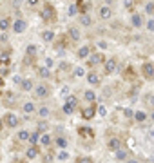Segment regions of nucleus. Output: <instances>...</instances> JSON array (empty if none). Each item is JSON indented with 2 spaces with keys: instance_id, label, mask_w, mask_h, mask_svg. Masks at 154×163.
Listing matches in <instances>:
<instances>
[{
  "instance_id": "obj_1",
  "label": "nucleus",
  "mask_w": 154,
  "mask_h": 163,
  "mask_svg": "<svg viewBox=\"0 0 154 163\" xmlns=\"http://www.w3.org/2000/svg\"><path fill=\"white\" fill-rule=\"evenodd\" d=\"M40 16H42L44 22H53L56 13H55V7L51 6V4H44V9H42V13H40Z\"/></svg>"
},
{
  "instance_id": "obj_2",
  "label": "nucleus",
  "mask_w": 154,
  "mask_h": 163,
  "mask_svg": "<svg viewBox=\"0 0 154 163\" xmlns=\"http://www.w3.org/2000/svg\"><path fill=\"white\" fill-rule=\"evenodd\" d=\"M141 73H143V76H145L147 80H152L154 78V63L145 62V63L141 65Z\"/></svg>"
},
{
  "instance_id": "obj_3",
  "label": "nucleus",
  "mask_w": 154,
  "mask_h": 163,
  "mask_svg": "<svg viewBox=\"0 0 154 163\" xmlns=\"http://www.w3.org/2000/svg\"><path fill=\"white\" fill-rule=\"evenodd\" d=\"M9 56L7 54H2L0 56V76H6L7 73H9Z\"/></svg>"
},
{
  "instance_id": "obj_4",
  "label": "nucleus",
  "mask_w": 154,
  "mask_h": 163,
  "mask_svg": "<svg viewBox=\"0 0 154 163\" xmlns=\"http://www.w3.org/2000/svg\"><path fill=\"white\" fill-rule=\"evenodd\" d=\"M104 62H105V58H104V54H101V53L89 54V65H91V67H96V65L104 63Z\"/></svg>"
},
{
  "instance_id": "obj_5",
  "label": "nucleus",
  "mask_w": 154,
  "mask_h": 163,
  "mask_svg": "<svg viewBox=\"0 0 154 163\" xmlns=\"http://www.w3.org/2000/svg\"><path fill=\"white\" fill-rule=\"evenodd\" d=\"M4 122H6V125H7L9 129H13V127L18 125V118H16V114H13V112H7L6 118H4Z\"/></svg>"
},
{
  "instance_id": "obj_6",
  "label": "nucleus",
  "mask_w": 154,
  "mask_h": 163,
  "mask_svg": "<svg viewBox=\"0 0 154 163\" xmlns=\"http://www.w3.org/2000/svg\"><path fill=\"white\" fill-rule=\"evenodd\" d=\"M116 67H118L116 58H107V60H105V73H107V74H112V73L116 71Z\"/></svg>"
},
{
  "instance_id": "obj_7",
  "label": "nucleus",
  "mask_w": 154,
  "mask_h": 163,
  "mask_svg": "<svg viewBox=\"0 0 154 163\" xmlns=\"http://www.w3.org/2000/svg\"><path fill=\"white\" fill-rule=\"evenodd\" d=\"M35 96L36 98H47L49 96V87L47 85H36V89H35Z\"/></svg>"
},
{
  "instance_id": "obj_8",
  "label": "nucleus",
  "mask_w": 154,
  "mask_h": 163,
  "mask_svg": "<svg viewBox=\"0 0 154 163\" xmlns=\"http://www.w3.org/2000/svg\"><path fill=\"white\" fill-rule=\"evenodd\" d=\"M98 15H100L101 20H109V18L112 16V9H111L109 6H101V7L98 9Z\"/></svg>"
},
{
  "instance_id": "obj_9",
  "label": "nucleus",
  "mask_w": 154,
  "mask_h": 163,
  "mask_svg": "<svg viewBox=\"0 0 154 163\" xmlns=\"http://www.w3.org/2000/svg\"><path fill=\"white\" fill-rule=\"evenodd\" d=\"M26 27H27V22H26V20H22V18H18L15 24H13V31H15V33H24V31H26Z\"/></svg>"
},
{
  "instance_id": "obj_10",
  "label": "nucleus",
  "mask_w": 154,
  "mask_h": 163,
  "mask_svg": "<svg viewBox=\"0 0 154 163\" xmlns=\"http://www.w3.org/2000/svg\"><path fill=\"white\" fill-rule=\"evenodd\" d=\"M67 35H69L71 42H80V38H82V35H80V31H78V27H69V31H67Z\"/></svg>"
},
{
  "instance_id": "obj_11",
  "label": "nucleus",
  "mask_w": 154,
  "mask_h": 163,
  "mask_svg": "<svg viewBox=\"0 0 154 163\" xmlns=\"http://www.w3.org/2000/svg\"><path fill=\"white\" fill-rule=\"evenodd\" d=\"M94 112H96V107L94 105H89V107H85L84 111H82V116H84L85 120H91L92 116H94Z\"/></svg>"
},
{
  "instance_id": "obj_12",
  "label": "nucleus",
  "mask_w": 154,
  "mask_h": 163,
  "mask_svg": "<svg viewBox=\"0 0 154 163\" xmlns=\"http://www.w3.org/2000/svg\"><path fill=\"white\" fill-rule=\"evenodd\" d=\"M78 132L82 138H87V140H92V136H94V132L89 129V127H78Z\"/></svg>"
},
{
  "instance_id": "obj_13",
  "label": "nucleus",
  "mask_w": 154,
  "mask_h": 163,
  "mask_svg": "<svg viewBox=\"0 0 154 163\" xmlns=\"http://www.w3.org/2000/svg\"><path fill=\"white\" fill-rule=\"evenodd\" d=\"M26 156H27V159H35V158L38 156V147H36V145H31V147L26 150Z\"/></svg>"
},
{
  "instance_id": "obj_14",
  "label": "nucleus",
  "mask_w": 154,
  "mask_h": 163,
  "mask_svg": "<svg viewBox=\"0 0 154 163\" xmlns=\"http://www.w3.org/2000/svg\"><path fill=\"white\" fill-rule=\"evenodd\" d=\"M109 149H111V150H118V149H121V141H120V138H109Z\"/></svg>"
},
{
  "instance_id": "obj_15",
  "label": "nucleus",
  "mask_w": 154,
  "mask_h": 163,
  "mask_svg": "<svg viewBox=\"0 0 154 163\" xmlns=\"http://www.w3.org/2000/svg\"><path fill=\"white\" fill-rule=\"evenodd\" d=\"M89 54H91V47L89 46H84V47L78 49V58H89Z\"/></svg>"
},
{
  "instance_id": "obj_16",
  "label": "nucleus",
  "mask_w": 154,
  "mask_h": 163,
  "mask_svg": "<svg viewBox=\"0 0 154 163\" xmlns=\"http://www.w3.org/2000/svg\"><path fill=\"white\" fill-rule=\"evenodd\" d=\"M87 80H89L91 85H100V76L96 73H89L87 74Z\"/></svg>"
},
{
  "instance_id": "obj_17",
  "label": "nucleus",
  "mask_w": 154,
  "mask_h": 163,
  "mask_svg": "<svg viewBox=\"0 0 154 163\" xmlns=\"http://www.w3.org/2000/svg\"><path fill=\"white\" fill-rule=\"evenodd\" d=\"M36 53H38V47H36V46H33V43H31V46H27V47H26V54H27L29 58H33V56H35Z\"/></svg>"
},
{
  "instance_id": "obj_18",
  "label": "nucleus",
  "mask_w": 154,
  "mask_h": 163,
  "mask_svg": "<svg viewBox=\"0 0 154 163\" xmlns=\"http://www.w3.org/2000/svg\"><path fill=\"white\" fill-rule=\"evenodd\" d=\"M84 98H85V102H89V103H94V100H96V94L92 93V91H84Z\"/></svg>"
},
{
  "instance_id": "obj_19",
  "label": "nucleus",
  "mask_w": 154,
  "mask_h": 163,
  "mask_svg": "<svg viewBox=\"0 0 154 163\" xmlns=\"http://www.w3.org/2000/svg\"><path fill=\"white\" fill-rule=\"evenodd\" d=\"M132 116H134V120H136V122H140V123H143V122L147 120V114L143 112V111H136V112L132 114Z\"/></svg>"
},
{
  "instance_id": "obj_20",
  "label": "nucleus",
  "mask_w": 154,
  "mask_h": 163,
  "mask_svg": "<svg viewBox=\"0 0 154 163\" xmlns=\"http://www.w3.org/2000/svg\"><path fill=\"white\" fill-rule=\"evenodd\" d=\"M65 100H67L65 103H67L69 107H73V109H76V105H78V98H76V96H73V94H71V96H67V98H65Z\"/></svg>"
},
{
  "instance_id": "obj_21",
  "label": "nucleus",
  "mask_w": 154,
  "mask_h": 163,
  "mask_svg": "<svg viewBox=\"0 0 154 163\" xmlns=\"http://www.w3.org/2000/svg\"><path fill=\"white\" fill-rule=\"evenodd\" d=\"M9 27H11V20H9V18H2V20H0V31H7Z\"/></svg>"
},
{
  "instance_id": "obj_22",
  "label": "nucleus",
  "mask_w": 154,
  "mask_h": 163,
  "mask_svg": "<svg viewBox=\"0 0 154 163\" xmlns=\"http://www.w3.org/2000/svg\"><path fill=\"white\" fill-rule=\"evenodd\" d=\"M91 22H92V20H91V16H89L87 13L80 15V24H82V26H91Z\"/></svg>"
},
{
  "instance_id": "obj_23",
  "label": "nucleus",
  "mask_w": 154,
  "mask_h": 163,
  "mask_svg": "<svg viewBox=\"0 0 154 163\" xmlns=\"http://www.w3.org/2000/svg\"><path fill=\"white\" fill-rule=\"evenodd\" d=\"M38 143H42V145H45V147L51 145V136H49V134H42V136L38 138Z\"/></svg>"
},
{
  "instance_id": "obj_24",
  "label": "nucleus",
  "mask_w": 154,
  "mask_h": 163,
  "mask_svg": "<svg viewBox=\"0 0 154 163\" xmlns=\"http://www.w3.org/2000/svg\"><path fill=\"white\" fill-rule=\"evenodd\" d=\"M20 87H22L24 91H31V89H33V82H31V80H22V82H20Z\"/></svg>"
},
{
  "instance_id": "obj_25",
  "label": "nucleus",
  "mask_w": 154,
  "mask_h": 163,
  "mask_svg": "<svg viewBox=\"0 0 154 163\" xmlns=\"http://www.w3.org/2000/svg\"><path fill=\"white\" fill-rule=\"evenodd\" d=\"M132 26L134 27H141L143 26V20H141L140 15H132Z\"/></svg>"
},
{
  "instance_id": "obj_26",
  "label": "nucleus",
  "mask_w": 154,
  "mask_h": 163,
  "mask_svg": "<svg viewBox=\"0 0 154 163\" xmlns=\"http://www.w3.org/2000/svg\"><path fill=\"white\" fill-rule=\"evenodd\" d=\"M22 111H24L26 114H31V112L35 111V105L31 103V102H27V103H24V105H22Z\"/></svg>"
},
{
  "instance_id": "obj_27",
  "label": "nucleus",
  "mask_w": 154,
  "mask_h": 163,
  "mask_svg": "<svg viewBox=\"0 0 154 163\" xmlns=\"http://www.w3.org/2000/svg\"><path fill=\"white\" fill-rule=\"evenodd\" d=\"M42 40H44V42H53V40H55V35H53L51 31H44V33H42Z\"/></svg>"
},
{
  "instance_id": "obj_28",
  "label": "nucleus",
  "mask_w": 154,
  "mask_h": 163,
  "mask_svg": "<svg viewBox=\"0 0 154 163\" xmlns=\"http://www.w3.org/2000/svg\"><path fill=\"white\" fill-rule=\"evenodd\" d=\"M16 138H18V141H27L29 140V132L27 130H20V132L16 134Z\"/></svg>"
},
{
  "instance_id": "obj_29",
  "label": "nucleus",
  "mask_w": 154,
  "mask_h": 163,
  "mask_svg": "<svg viewBox=\"0 0 154 163\" xmlns=\"http://www.w3.org/2000/svg\"><path fill=\"white\" fill-rule=\"evenodd\" d=\"M56 145H58L60 149H65V147H67V140H65V138H62V136H60V138H56Z\"/></svg>"
},
{
  "instance_id": "obj_30",
  "label": "nucleus",
  "mask_w": 154,
  "mask_h": 163,
  "mask_svg": "<svg viewBox=\"0 0 154 163\" xmlns=\"http://www.w3.org/2000/svg\"><path fill=\"white\" fill-rule=\"evenodd\" d=\"M116 159H120V161H121V159H127V152L121 150V149H118V150H116Z\"/></svg>"
},
{
  "instance_id": "obj_31",
  "label": "nucleus",
  "mask_w": 154,
  "mask_h": 163,
  "mask_svg": "<svg viewBox=\"0 0 154 163\" xmlns=\"http://www.w3.org/2000/svg\"><path fill=\"white\" fill-rule=\"evenodd\" d=\"M38 114L42 116V118H47V116H49V109H47V107H40V109H38Z\"/></svg>"
},
{
  "instance_id": "obj_32",
  "label": "nucleus",
  "mask_w": 154,
  "mask_h": 163,
  "mask_svg": "<svg viewBox=\"0 0 154 163\" xmlns=\"http://www.w3.org/2000/svg\"><path fill=\"white\" fill-rule=\"evenodd\" d=\"M29 141H31V145H36V143H38V132L29 134Z\"/></svg>"
},
{
  "instance_id": "obj_33",
  "label": "nucleus",
  "mask_w": 154,
  "mask_h": 163,
  "mask_svg": "<svg viewBox=\"0 0 154 163\" xmlns=\"http://www.w3.org/2000/svg\"><path fill=\"white\" fill-rule=\"evenodd\" d=\"M38 73H40V76H42V78H49V76H51V71H49L47 67H44V69H40Z\"/></svg>"
},
{
  "instance_id": "obj_34",
  "label": "nucleus",
  "mask_w": 154,
  "mask_h": 163,
  "mask_svg": "<svg viewBox=\"0 0 154 163\" xmlns=\"http://www.w3.org/2000/svg\"><path fill=\"white\" fill-rule=\"evenodd\" d=\"M76 163H92V159H91L89 156H80V158L76 159Z\"/></svg>"
},
{
  "instance_id": "obj_35",
  "label": "nucleus",
  "mask_w": 154,
  "mask_h": 163,
  "mask_svg": "<svg viewBox=\"0 0 154 163\" xmlns=\"http://www.w3.org/2000/svg\"><path fill=\"white\" fill-rule=\"evenodd\" d=\"M145 13H149V15L154 13V4H152V2H149V4L145 6Z\"/></svg>"
},
{
  "instance_id": "obj_36",
  "label": "nucleus",
  "mask_w": 154,
  "mask_h": 163,
  "mask_svg": "<svg viewBox=\"0 0 154 163\" xmlns=\"http://www.w3.org/2000/svg\"><path fill=\"white\" fill-rule=\"evenodd\" d=\"M78 13V7H76V4H73V6H69V15L73 16V15H76Z\"/></svg>"
},
{
  "instance_id": "obj_37",
  "label": "nucleus",
  "mask_w": 154,
  "mask_h": 163,
  "mask_svg": "<svg viewBox=\"0 0 154 163\" xmlns=\"http://www.w3.org/2000/svg\"><path fill=\"white\" fill-rule=\"evenodd\" d=\"M75 74H76V76H84V74H85V69H84V67H76V69H75Z\"/></svg>"
},
{
  "instance_id": "obj_38",
  "label": "nucleus",
  "mask_w": 154,
  "mask_h": 163,
  "mask_svg": "<svg viewBox=\"0 0 154 163\" xmlns=\"http://www.w3.org/2000/svg\"><path fill=\"white\" fill-rule=\"evenodd\" d=\"M64 112H65V114H73V112H75V109H73V107H69V105L65 103V105H64Z\"/></svg>"
},
{
  "instance_id": "obj_39",
  "label": "nucleus",
  "mask_w": 154,
  "mask_h": 163,
  "mask_svg": "<svg viewBox=\"0 0 154 163\" xmlns=\"http://www.w3.org/2000/svg\"><path fill=\"white\" fill-rule=\"evenodd\" d=\"M147 103L150 107H154V94H147Z\"/></svg>"
},
{
  "instance_id": "obj_40",
  "label": "nucleus",
  "mask_w": 154,
  "mask_h": 163,
  "mask_svg": "<svg viewBox=\"0 0 154 163\" xmlns=\"http://www.w3.org/2000/svg\"><path fill=\"white\" fill-rule=\"evenodd\" d=\"M98 112H100V116H105V114H107V109H105L104 105H100V107H98Z\"/></svg>"
},
{
  "instance_id": "obj_41",
  "label": "nucleus",
  "mask_w": 154,
  "mask_h": 163,
  "mask_svg": "<svg viewBox=\"0 0 154 163\" xmlns=\"http://www.w3.org/2000/svg\"><path fill=\"white\" fill-rule=\"evenodd\" d=\"M47 130V123H40L38 125V132H45Z\"/></svg>"
},
{
  "instance_id": "obj_42",
  "label": "nucleus",
  "mask_w": 154,
  "mask_h": 163,
  "mask_svg": "<svg viewBox=\"0 0 154 163\" xmlns=\"http://www.w3.org/2000/svg\"><path fill=\"white\" fill-rule=\"evenodd\" d=\"M147 29H149V31H154V18H150V20H149V24H147Z\"/></svg>"
},
{
  "instance_id": "obj_43",
  "label": "nucleus",
  "mask_w": 154,
  "mask_h": 163,
  "mask_svg": "<svg viewBox=\"0 0 154 163\" xmlns=\"http://www.w3.org/2000/svg\"><path fill=\"white\" fill-rule=\"evenodd\" d=\"M56 158H58V159H67V158H69V154H67V152H60Z\"/></svg>"
},
{
  "instance_id": "obj_44",
  "label": "nucleus",
  "mask_w": 154,
  "mask_h": 163,
  "mask_svg": "<svg viewBox=\"0 0 154 163\" xmlns=\"http://www.w3.org/2000/svg\"><path fill=\"white\" fill-rule=\"evenodd\" d=\"M38 2H40V0H27V6L35 7V6H38Z\"/></svg>"
},
{
  "instance_id": "obj_45",
  "label": "nucleus",
  "mask_w": 154,
  "mask_h": 163,
  "mask_svg": "<svg viewBox=\"0 0 154 163\" xmlns=\"http://www.w3.org/2000/svg\"><path fill=\"white\" fill-rule=\"evenodd\" d=\"M132 6H134V0H125V7H132Z\"/></svg>"
},
{
  "instance_id": "obj_46",
  "label": "nucleus",
  "mask_w": 154,
  "mask_h": 163,
  "mask_svg": "<svg viewBox=\"0 0 154 163\" xmlns=\"http://www.w3.org/2000/svg\"><path fill=\"white\" fill-rule=\"evenodd\" d=\"M13 82L15 83H20V82H22V78H20V76H13Z\"/></svg>"
},
{
  "instance_id": "obj_47",
  "label": "nucleus",
  "mask_w": 154,
  "mask_h": 163,
  "mask_svg": "<svg viewBox=\"0 0 154 163\" xmlns=\"http://www.w3.org/2000/svg\"><path fill=\"white\" fill-rule=\"evenodd\" d=\"M132 114H134V112H132V111H129V109H127V111H125V116H127V118H131Z\"/></svg>"
},
{
  "instance_id": "obj_48",
  "label": "nucleus",
  "mask_w": 154,
  "mask_h": 163,
  "mask_svg": "<svg viewBox=\"0 0 154 163\" xmlns=\"http://www.w3.org/2000/svg\"><path fill=\"white\" fill-rule=\"evenodd\" d=\"M45 63H47V67H51V65H53V60H51V58H47V60H45Z\"/></svg>"
},
{
  "instance_id": "obj_49",
  "label": "nucleus",
  "mask_w": 154,
  "mask_h": 163,
  "mask_svg": "<svg viewBox=\"0 0 154 163\" xmlns=\"http://www.w3.org/2000/svg\"><path fill=\"white\" fill-rule=\"evenodd\" d=\"M2 85H4V80H2V76H0V89H2Z\"/></svg>"
},
{
  "instance_id": "obj_50",
  "label": "nucleus",
  "mask_w": 154,
  "mask_h": 163,
  "mask_svg": "<svg viewBox=\"0 0 154 163\" xmlns=\"http://www.w3.org/2000/svg\"><path fill=\"white\" fill-rule=\"evenodd\" d=\"M129 163H138V159H129Z\"/></svg>"
},
{
  "instance_id": "obj_51",
  "label": "nucleus",
  "mask_w": 154,
  "mask_h": 163,
  "mask_svg": "<svg viewBox=\"0 0 154 163\" xmlns=\"http://www.w3.org/2000/svg\"><path fill=\"white\" fill-rule=\"evenodd\" d=\"M2 127H4V122H2V120H0V130H2Z\"/></svg>"
},
{
  "instance_id": "obj_52",
  "label": "nucleus",
  "mask_w": 154,
  "mask_h": 163,
  "mask_svg": "<svg viewBox=\"0 0 154 163\" xmlns=\"http://www.w3.org/2000/svg\"><path fill=\"white\" fill-rule=\"evenodd\" d=\"M105 2H107V4H111V2H112V0H105Z\"/></svg>"
},
{
  "instance_id": "obj_53",
  "label": "nucleus",
  "mask_w": 154,
  "mask_h": 163,
  "mask_svg": "<svg viewBox=\"0 0 154 163\" xmlns=\"http://www.w3.org/2000/svg\"><path fill=\"white\" fill-rule=\"evenodd\" d=\"M152 120H154V112H152Z\"/></svg>"
},
{
  "instance_id": "obj_54",
  "label": "nucleus",
  "mask_w": 154,
  "mask_h": 163,
  "mask_svg": "<svg viewBox=\"0 0 154 163\" xmlns=\"http://www.w3.org/2000/svg\"><path fill=\"white\" fill-rule=\"evenodd\" d=\"M152 136H154V134H152Z\"/></svg>"
}]
</instances>
